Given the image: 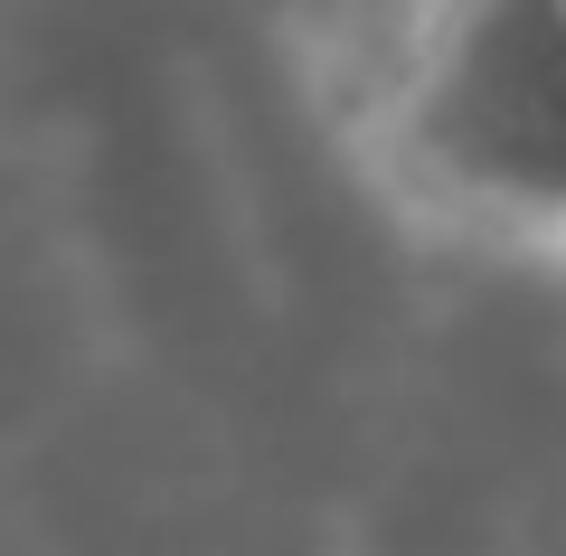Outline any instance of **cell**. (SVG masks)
I'll use <instances>...</instances> for the list:
<instances>
[{"label": "cell", "instance_id": "cell-1", "mask_svg": "<svg viewBox=\"0 0 566 556\" xmlns=\"http://www.w3.org/2000/svg\"><path fill=\"white\" fill-rule=\"evenodd\" d=\"M406 151L472 208L566 218V0H434L406 66Z\"/></svg>", "mask_w": 566, "mask_h": 556}]
</instances>
